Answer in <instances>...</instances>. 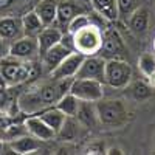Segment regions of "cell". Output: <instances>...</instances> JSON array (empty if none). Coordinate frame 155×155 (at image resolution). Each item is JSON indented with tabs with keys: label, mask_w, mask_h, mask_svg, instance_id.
<instances>
[{
	"label": "cell",
	"mask_w": 155,
	"mask_h": 155,
	"mask_svg": "<svg viewBox=\"0 0 155 155\" xmlns=\"http://www.w3.org/2000/svg\"><path fill=\"white\" fill-rule=\"evenodd\" d=\"M0 74L6 85H19L37 74V65L33 61H23L6 54L0 59Z\"/></svg>",
	"instance_id": "6da1fadb"
},
{
	"label": "cell",
	"mask_w": 155,
	"mask_h": 155,
	"mask_svg": "<svg viewBox=\"0 0 155 155\" xmlns=\"http://www.w3.org/2000/svg\"><path fill=\"white\" fill-rule=\"evenodd\" d=\"M68 33V31H67ZM73 41V50L84 56H95L99 54V50L102 47V34L101 28L96 23L90 22L84 27L78 28L76 31L70 33Z\"/></svg>",
	"instance_id": "7a4b0ae2"
},
{
	"label": "cell",
	"mask_w": 155,
	"mask_h": 155,
	"mask_svg": "<svg viewBox=\"0 0 155 155\" xmlns=\"http://www.w3.org/2000/svg\"><path fill=\"white\" fill-rule=\"evenodd\" d=\"M95 107L98 121L107 127H120L127 121V109L120 99H99Z\"/></svg>",
	"instance_id": "3957f363"
},
{
	"label": "cell",
	"mask_w": 155,
	"mask_h": 155,
	"mask_svg": "<svg viewBox=\"0 0 155 155\" xmlns=\"http://www.w3.org/2000/svg\"><path fill=\"white\" fill-rule=\"evenodd\" d=\"M70 93L79 101L96 102L104 96V82L98 79H88V78H73Z\"/></svg>",
	"instance_id": "277c9868"
},
{
	"label": "cell",
	"mask_w": 155,
	"mask_h": 155,
	"mask_svg": "<svg viewBox=\"0 0 155 155\" xmlns=\"http://www.w3.org/2000/svg\"><path fill=\"white\" fill-rule=\"evenodd\" d=\"M132 78V67L124 59H109L106 61L104 82L113 88H124L129 85Z\"/></svg>",
	"instance_id": "5b68a950"
},
{
	"label": "cell",
	"mask_w": 155,
	"mask_h": 155,
	"mask_svg": "<svg viewBox=\"0 0 155 155\" xmlns=\"http://www.w3.org/2000/svg\"><path fill=\"white\" fill-rule=\"evenodd\" d=\"M126 54L127 48L124 45L121 34L115 28L106 31L104 37H102V47L99 50V56L109 61V59H124Z\"/></svg>",
	"instance_id": "8992f818"
},
{
	"label": "cell",
	"mask_w": 155,
	"mask_h": 155,
	"mask_svg": "<svg viewBox=\"0 0 155 155\" xmlns=\"http://www.w3.org/2000/svg\"><path fill=\"white\" fill-rule=\"evenodd\" d=\"M8 54L23 61H33L36 56H39V44L37 37L33 36H22L9 44Z\"/></svg>",
	"instance_id": "52a82bcc"
},
{
	"label": "cell",
	"mask_w": 155,
	"mask_h": 155,
	"mask_svg": "<svg viewBox=\"0 0 155 155\" xmlns=\"http://www.w3.org/2000/svg\"><path fill=\"white\" fill-rule=\"evenodd\" d=\"M104 70H106L104 58H101L99 54L85 56L74 78H88V79H98L104 82Z\"/></svg>",
	"instance_id": "ba28073f"
},
{
	"label": "cell",
	"mask_w": 155,
	"mask_h": 155,
	"mask_svg": "<svg viewBox=\"0 0 155 155\" xmlns=\"http://www.w3.org/2000/svg\"><path fill=\"white\" fill-rule=\"evenodd\" d=\"M84 54L78 53V51H71V53L64 59L59 65L51 71V78L54 79H64V78H74L78 70H79L81 64L84 61Z\"/></svg>",
	"instance_id": "9c48e42d"
},
{
	"label": "cell",
	"mask_w": 155,
	"mask_h": 155,
	"mask_svg": "<svg viewBox=\"0 0 155 155\" xmlns=\"http://www.w3.org/2000/svg\"><path fill=\"white\" fill-rule=\"evenodd\" d=\"M71 51H73V50H71L70 47H67L65 44H62V42L53 45V47L48 48L45 53L41 56L44 68H45L48 73H51L64 59H65V58L71 53Z\"/></svg>",
	"instance_id": "30bf717a"
},
{
	"label": "cell",
	"mask_w": 155,
	"mask_h": 155,
	"mask_svg": "<svg viewBox=\"0 0 155 155\" xmlns=\"http://www.w3.org/2000/svg\"><path fill=\"white\" fill-rule=\"evenodd\" d=\"M25 129H27L33 137H36L39 141H48V140L54 138L58 135L39 115L28 116V118L25 120Z\"/></svg>",
	"instance_id": "8fae6325"
},
{
	"label": "cell",
	"mask_w": 155,
	"mask_h": 155,
	"mask_svg": "<svg viewBox=\"0 0 155 155\" xmlns=\"http://www.w3.org/2000/svg\"><path fill=\"white\" fill-rule=\"evenodd\" d=\"M84 12V8L79 2H74V0H59L58 3V19L56 23L59 27H65L71 22L73 17H76L78 14Z\"/></svg>",
	"instance_id": "7c38bea8"
},
{
	"label": "cell",
	"mask_w": 155,
	"mask_h": 155,
	"mask_svg": "<svg viewBox=\"0 0 155 155\" xmlns=\"http://www.w3.org/2000/svg\"><path fill=\"white\" fill-rule=\"evenodd\" d=\"M25 36L22 28V20L17 17H2L0 19V37L8 42Z\"/></svg>",
	"instance_id": "4fadbf2b"
},
{
	"label": "cell",
	"mask_w": 155,
	"mask_h": 155,
	"mask_svg": "<svg viewBox=\"0 0 155 155\" xmlns=\"http://www.w3.org/2000/svg\"><path fill=\"white\" fill-rule=\"evenodd\" d=\"M62 31L61 28H56L53 25L50 27H45L37 36V44H39V56H42L48 48H51L53 45L59 44L62 39Z\"/></svg>",
	"instance_id": "5bb4252c"
},
{
	"label": "cell",
	"mask_w": 155,
	"mask_h": 155,
	"mask_svg": "<svg viewBox=\"0 0 155 155\" xmlns=\"http://www.w3.org/2000/svg\"><path fill=\"white\" fill-rule=\"evenodd\" d=\"M58 3H59V0H41V2L34 6L36 14L41 17V20L45 27H50V25L56 23Z\"/></svg>",
	"instance_id": "9a60e30c"
},
{
	"label": "cell",
	"mask_w": 155,
	"mask_h": 155,
	"mask_svg": "<svg viewBox=\"0 0 155 155\" xmlns=\"http://www.w3.org/2000/svg\"><path fill=\"white\" fill-rule=\"evenodd\" d=\"M36 115L41 116V118H42V120H44L51 129H53L56 134H59V130L62 129L64 123H65V120H67V116L64 115L56 106L45 107L44 110H41L39 113H36Z\"/></svg>",
	"instance_id": "2e32d148"
},
{
	"label": "cell",
	"mask_w": 155,
	"mask_h": 155,
	"mask_svg": "<svg viewBox=\"0 0 155 155\" xmlns=\"http://www.w3.org/2000/svg\"><path fill=\"white\" fill-rule=\"evenodd\" d=\"M90 5L98 14L109 22H115L118 19V5L116 0H90Z\"/></svg>",
	"instance_id": "e0dca14e"
},
{
	"label": "cell",
	"mask_w": 155,
	"mask_h": 155,
	"mask_svg": "<svg viewBox=\"0 0 155 155\" xmlns=\"http://www.w3.org/2000/svg\"><path fill=\"white\" fill-rule=\"evenodd\" d=\"M20 20H22V28H23V34H25V36L37 37L39 33H41V31L45 28V25L42 23L41 17L36 14L34 9H33V11H28V12H25Z\"/></svg>",
	"instance_id": "ac0fdd59"
},
{
	"label": "cell",
	"mask_w": 155,
	"mask_h": 155,
	"mask_svg": "<svg viewBox=\"0 0 155 155\" xmlns=\"http://www.w3.org/2000/svg\"><path fill=\"white\" fill-rule=\"evenodd\" d=\"M129 27L137 34H143L149 28V12L146 8H137L129 17Z\"/></svg>",
	"instance_id": "d6986e66"
},
{
	"label": "cell",
	"mask_w": 155,
	"mask_h": 155,
	"mask_svg": "<svg viewBox=\"0 0 155 155\" xmlns=\"http://www.w3.org/2000/svg\"><path fill=\"white\" fill-rule=\"evenodd\" d=\"M41 147L36 137H17L11 141V149L16 153H33Z\"/></svg>",
	"instance_id": "ffe728a7"
},
{
	"label": "cell",
	"mask_w": 155,
	"mask_h": 155,
	"mask_svg": "<svg viewBox=\"0 0 155 155\" xmlns=\"http://www.w3.org/2000/svg\"><path fill=\"white\" fill-rule=\"evenodd\" d=\"M79 104H81V101L78 99L74 95H71L70 92L64 95L58 102H56V107L67 116V118H73V116H76L78 113V109H79Z\"/></svg>",
	"instance_id": "44dd1931"
},
{
	"label": "cell",
	"mask_w": 155,
	"mask_h": 155,
	"mask_svg": "<svg viewBox=\"0 0 155 155\" xmlns=\"http://www.w3.org/2000/svg\"><path fill=\"white\" fill-rule=\"evenodd\" d=\"M152 87L147 84V82H144V81H137V82H134L132 84V87H130V95L137 99V101H146V99H149L150 96H152Z\"/></svg>",
	"instance_id": "7402d4cb"
},
{
	"label": "cell",
	"mask_w": 155,
	"mask_h": 155,
	"mask_svg": "<svg viewBox=\"0 0 155 155\" xmlns=\"http://www.w3.org/2000/svg\"><path fill=\"white\" fill-rule=\"evenodd\" d=\"M76 116H79V120L84 121L85 124H95V121L98 120V115H96V107L90 109V102H85V101H81L79 104V109H78V113Z\"/></svg>",
	"instance_id": "603a6c76"
},
{
	"label": "cell",
	"mask_w": 155,
	"mask_h": 155,
	"mask_svg": "<svg viewBox=\"0 0 155 155\" xmlns=\"http://www.w3.org/2000/svg\"><path fill=\"white\" fill-rule=\"evenodd\" d=\"M116 5H118V17L127 20L138 8V0H116Z\"/></svg>",
	"instance_id": "cb8c5ba5"
},
{
	"label": "cell",
	"mask_w": 155,
	"mask_h": 155,
	"mask_svg": "<svg viewBox=\"0 0 155 155\" xmlns=\"http://www.w3.org/2000/svg\"><path fill=\"white\" fill-rule=\"evenodd\" d=\"M138 67L140 70L143 71L144 76H149L155 71V58L152 54H143V56H140L138 59Z\"/></svg>",
	"instance_id": "d4e9b609"
},
{
	"label": "cell",
	"mask_w": 155,
	"mask_h": 155,
	"mask_svg": "<svg viewBox=\"0 0 155 155\" xmlns=\"http://www.w3.org/2000/svg\"><path fill=\"white\" fill-rule=\"evenodd\" d=\"M90 22H92V19L88 17V14H85V12H81V14H78L76 17H73V19H71V22L67 25L65 31L73 33V31H76L78 28L84 27V25H87V23H90Z\"/></svg>",
	"instance_id": "484cf974"
},
{
	"label": "cell",
	"mask_w": 155,
	"mask_h": 155,
	"mask_svg": "<svg viewBox=\"0 0 155 155\" xmlns=\"http://www.w3.org/2000/svg\"><path fill=\"white\" fill-rule=\"evenodd\" d=\"M85 153H92V155H95V153H106V146L102 144V143H92L87 149H85Z\"/></svg>",
	"instance_id": "4316f807"
},
{
	"label": "cell",
	"mask_w": 155,
	"mask_h": 155,
	"mask_svg": "<svg viewBox=\"0 0 155 155\" xmlns=\"http://www.w3.org/2000/svg\"><path fill=\"white\" fill-rule=\"evenodd\" d=\"M6 85H2L0 84V110H3L8 107L9 104V96H8V92H6Z\"/></svg>",
	"instance_id": "83f0119b"
},
{
	"label": "cell",
	"mask_w": 155,
	"mask_h": 155,
	"mask_svg": "<svg viewBox=\"0 0 155 155\" xmlns=\"http://www.w3.org/2000/svg\"><path fill=\"white\" fill-rule=\"evenodd\" d=\"M8 50H9V44L8 41H5V39L0 37V59L5 58L8 54Z\"/></svg>",
	"instance_id": "f1b7e54d"
},
{
	"label": "cell",
	"mask_w": 155,
	"mask_h": 155,
	"mask_svg": "<svg viewBox=\"0 0 155 155\" xmlns=\"http://www.w3.org/2000/svg\"><path fill=\"white\" fill-rule=\"evenodd\" d=\"M106 153H109V155H112V153H118V155H121V153H124L120 147H109V149H106Z\"/></svg>",
	"instance_id": "f546056e"
},
{
	"label": "cell",
	"mask_w": 155,
	"mask_h": 155,
	"mask_svg": "<svg viewBox=\"0 0 155 155\" xmlns=\"http://www.w3.org/2000/svg\"><path fill=\"white\" fill-rule=\"evenodd\" d=\"M16 0H0V9H3V8H8L11 6L12 3H14Z\"/></svg>",
	"instance_id": "4dcf8cb0"
},
{
	"label": "cell",
	"mask_w": 155,
	"mask_h": 155,
	"mask_svg": "<svg viewBox=\"0 0 155 155\" xmlns=\"http://www.w3.org/2000/svg\"><path fill=\"white\" fill-rule=\"evenodd\" d=\"M147 78V84L152 87V88H155V71L152 73V74H149V76H146Z\"/></svg>",
	"instance_id": "1f68e13d"
},
{
	"label": "cell",
	"mask_w": 155,
	"mask_h": 155,
	"mask_svg": "<svg viewBox=\"0 0 155 155\" xmlns=\"http://www.w3.org/2000/svg\"><path fill=\"white\" fill-rule=\"evenodd\" d=\"M0 84H2V85H6V84L3 82V78H2V74H0Z\"/></svg>",
	"instance_id": "d6a6232c"
},
{
	"label": "cell",
	"mask_w": 155,
	"mask_h": 155,
	"mask_svg": "<svg viewBox=\"0 0 155 155\" xmlns=\"http://www.w3.org/2000/svg\"><path fill=\"white\" fill-rule=\"evenodd\" d=\"M2 150H3V143L0 141V153H2Z\"/></svg>",
	"instance_id": "836d02e7"
},
{
	"label": "cell",
	"mask_w": 155,
	"mask_h": 155,
	"mask_svg": "<svg viewBox=\"0 0 155 155\" xmlns=\"http://www.w3.org/2000/svg\"><path fill=\"white\" fill-rule=\"evenodd\" d=\"M153 51H155V39H153Z\"/></svg>",
	"instance_id": "e575fe53"
}]
</instances>
